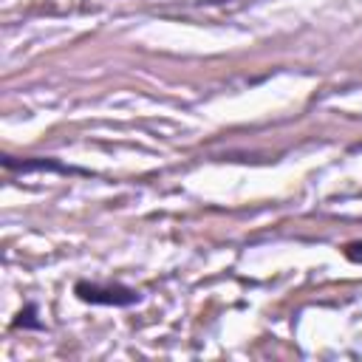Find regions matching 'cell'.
Instances as JSON below:
<instances>
[{
  "label": "cell",
  "mask_w": 362,
  "mask_h": 362,
  "mask_svg": "<svg viewBox=\"0 0 362 362\" xmlns=\"http://www.w3.org/2000/svg\"><path fill=\"white\" fill-rule=\"evenodd\" d=\"M74 294L82 303L90 305H113V308H130L136 303H141V291L124 286V283H90V280H79L74 286Z\"/></svg>",
  "instance_id": "cell-1"
},
{
  "label": "cell",
  "mask_w": 362,
  "mask_h": 362,
  "mask_svg": "<svg viewBox=\"0 0 362 362\" xmlns=\"http://www.w3.org/2000/svg\"><path fill=\"white\" fill-rule=\"evenodd\" d=\"M3 170L6 173H20V175H31V173L88 175V170L74 167V164H62L59 158H51V156H3Z\"/></svg>",
  "instance_id": "cell-2"
},
{
  "label": "cell",
  "mask_w": 362,
  "mask_h": 362,
  "mask_svg": "<svg viewBox=\"0 0 362 362\" xmlns=\"http://www.w3.org/2000/svg\"><path fill=\"white\" fill-rule=\"evenodd\" d=\"M14 328H23V331H42V328H45V322L37 320V305H34V303H28V305L20 311V317L14 320Z\"/></svg>",
  "instance_id": "cell-3"
},
{
  "label": "cell",
  "mask_w": 362,
  "mask_h": 362,
  "mask_svg": "<svg viewBox=\"0 0 362 362\" xmlns=\"http://www.w3.org/2000/svg\"><path fill=\"white\" fill-rule=\"evenodd\" d=\"M345 257L351 260V263H362V240H354V243H345Z\"/></svg>",
  "instance_id": "cell-4"
}]
</instances>
